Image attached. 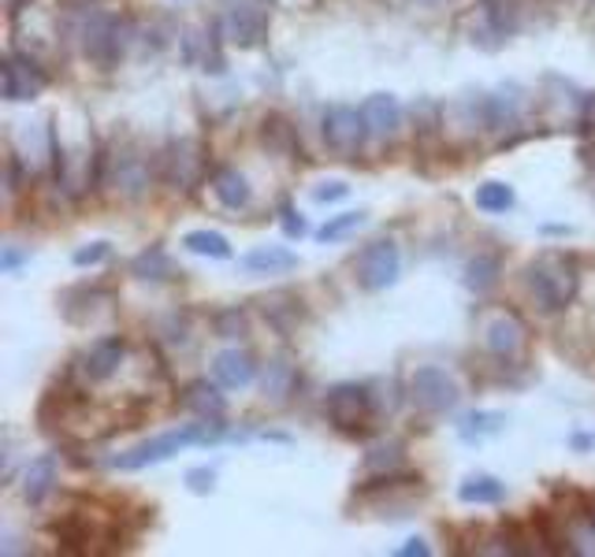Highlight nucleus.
<instances>
[{
	"label": "nucleus",
	"instance_id": "f257e3e1",
	"mask_svg": "<svg viewBox=\"0 0 595 557\" xmlns=\"http://www.w3.org/2000/svg\"><path fill=\"white\" fill-rule=\"evenodd\" d=\"M63 34L82 49V57L109 71L123 60L127 45L134 41V27L127 16L104 12V8L82 0V4H71L63 12Z\"/></svg>",
	"mask_w": 595,
	"mask_h": 557
},
{
	"label": "nucleus",
	"instance_id": "f03ea898",
	"mask_svg": "<svg viewBox=\"0 0 595 557\" xmlns=\"http://www.w3.org/2000/svg\"><path fill=\"white\" fill-rule=\"evenodd\" d=\"M525 286L539 313H566L581 294V264L573 253L544 250L525 267Z\"/></svg>",
	"mask_w": 595,
	"mask_h": 557
},
{
	"label": "nucleus",
	"instance_id": "7ed1b4c3",
	"mask_svg": "<svg viewBox=\"0 0 595 557\" xmlns=\"http://www.w3.org/2000/svg\"><path fill=\"white\" fill-rule=\"evenodd\" d=\"M223 432L220 421H201V424H183L175 432H164V435H153L145 443H138L123 454L112 457V468L115 473H142L149 465H164L172 460L175 454H183L190 446H205V443H216Z\"/></svg>",
	"mask_w": 595,
	"mask_h": 557
},
{
	"label": "nucleus",
	"instance_id": "20e7f679",
	"mask_svg": "<svg viewBox=\"0 0 595 557\" xmlns=\"http://www.w3.org/2000/svg\"><path fill=\"white\" fill-rule=\"evenodd\" d=\"M216 23H220L228 45L250 52V49H261L264 41H269L272 8H269V0H231V4H223Z\"/></svg>",
	"mask_w": 595,
	"mask_h": 557
},
{
	"label": "nucleus",
	"instance_id": "39448f33",
	"mask_svg": "<svg viewBox=\"0 0 595 557\" xmlns=\"http://www.w3.org/2000/svg\"><path fill=\"white\" fill-rule=\"evenodd\" d=\"M101 182H109L120 198L138 201L149 194V182H153V168H149V156L138 145H120V149H104L101 156Z\"/></svg>",
	"mask_w": 595,
	"mask_h": 557
},
{
	"label": "nucleus",
	"instance_id": "423d86ee",
	"mask_svg": "<svg viewBox=\"0 0 595 557\" xmlns=\"http://www.w3.org/2000/svg\"><path fill=\"white\" fill-rule=\"evenodd\" d=\"M410 402L417 405L421 413L440 416V413H451L454 405L462 402V387L451 372L440 368V364H421L410 376Z\"/></svg>",
	"mask_w": 595,
	"mask_h": 557
},
{
	"label": "nucleus",
	"instance_id": "0eeeda50",
	"mask_svg": "<svg viewBox=\"0 0 595 557\" xmlns=\"http://www.w3.org/2000/svg\"><path fill=\"white\" fill-rule=\"evenodd\" d=\"M354 275H357L361 291H369V294L387 291V286H395L399 275H402V250L391 239L369 242L365 250H361V256H357Z\"/></svg>",
	"mask_w": 595,
	"mask_h": 557
},
{
	"label": "nucleus",
	"instance_id": "6e6552de",
	"mask_svg": "<svg viewBox=\"0 0 595 557\" xmlns=\"http://www.w3.org/2000/svg\"><path fill=\"white\" fill-rule=\"evenodd\" d=\"M324 413L339 432L357 435V432H365L372 421V394L369 387H361V383H335L324 398Z\"/></svg>",
	"mask_w": 595,
	"mask_h": 557
},
{
	"label": "nucleus",
	"instance_id": "1a4fd4ad",
	"mask_svg": "<svg viewBox=\"0 0 595 557\" xmlns=\"http://www.w3.org/2000/svg\"><path fill=\"white\" fill-rule=\"evenodd\" d=\"M0 82H4V101L19 104L41 98L49 85V74L30 52H8L4 63H0Z\"/></svg>",
	"mask_w": 595,
	"mask_h": 557
},
{
	"label": "nucleus",
	"instance_id": "9d476101",
	"mask_svg": "<svg viewBox=\"0 0 595 557\" xmlns=\"http://www.w3.org/2000/svg\"><path fill=\"white\" fill-rule=\"evenodd\" d=\"M205 175V145L198 138H179L164 149L161 156V179L172 190H194Z\"/></svg>",
	"mask_w": 595,
	"mask_h": 557
},
{
	"label": "nucleus",
	"instance_id": "9b49d317",
	"mask_svg": "<svg viewBox=\"0 0 595 557\" xmlns=\"http://www.w3.org/2000/svg\"><path fill=\"white\" fill-rule=\"evenodd\" d=\"M369 138V123L361 109H350V104H332L324 112V142L335 156H357L361 145Z\"/></svg>",
	"mask_w": 595,
	"mask_h": 557
},
{
	"label": "nucleus",
	"instance_id": "f8f14e48",
	"mask_svg": "<svg viewBox=\"0 0 595 557\" xmlns=\"http://www.w3.org/2000/svg\"><path fill=\"white\" fill-rule=\"evenodd\" d=\"M484 346L495 361L514 364L521 361V353L528 346V331L514 313H495L484 327Z\"/></svg>",
	"mask_w": 595,
	"mask_h": 557
},
{
	"label": "nucleus",
	"instance_id": "ddd939ff",
	"mask_svg": "<svg viewBox=\"0 0 595 557\" xmlns=\"http://www.w3.org/2000/svg\"><path fill=\"white\" fill-rule=\"evenodd\" d=\"M127 357V342L120 335H109V338H98L93 346L79 357V376L87 383H109L115 372H120V364Z\"/></svg>",
	"mask_w": 595,
	"mask_h": 557
},
{
	"label": "nucleus",
	"instance_id": "4468645a",
	"mask_svg": "<svg viewBox=\"0 0 595 557\" xmlns=\"http://www.w3.org/2000/svg\"><path fill=\"white\" fill-rule=\"evenodd\" d=\"M212 379L220 383L223 391H246L258 379V361L246 350H223L212 357Z\"/></svg>",
	"mask_w": 595,
	"mask_h": 557
},
{
	"label": "nucleus",
	"instance_id": "2eb2a0df",
	"mask_svg": "<svg viewBox=\"0 0 595 557\" xmlns=\"http://www.w3.org/2000/svg\"><path fill=\"white\" fill-rule=\"evenodd\" d=\"M361 115L369 123V138H376V142H391L402 126V104L395 93H372L361 104Z\"/></svg>",
	"mask_w": 595,
	"mask_h": 557
},
{
	"label": "nucleus",
	"instance_id": "dca6fc26",
	"mask_svg": "<svg viewBox=\"0 0 595 557\" xmlns=\"http://www.w3.org/2000/svg\"><path fill=\"white\" fill-rule=\"evenodd\" d=\"M183 409L194 413L198 421H223V413H228V398L220 394V383L212 387L209 379H194L183 391Z\"/></svg>",
	"mask_w": 595,
	"mask_h": 557
},
{
	"label": "nucleus",
	"instance_id": "f3484780",
	"mask_svg": "<svg viewBox=\"0 0 595 557\" xmlns=\"http://www.w3.org/2000/svg\"><path fill=\"white\" fill-rule=\"evenodd\" d=\"M52 487H57V454H41L23 473V498L30 506H41L52 495Z\"/></svg>",
	"mask_w": 595,
	"mask_h": 557
},
{
	"label": "nucleus",
	"instance_id": "a211bd4d",
	"mask_svg": "<svg viewBox=\"0 0 595 557\" xmlns=\"http://www.w3.org/2000/svg\"><path fill=\"white\" fill-rule=\"evenodd\" d=\"M264 316H269V324L280 331V335H291V331L302 324L305 308H302V297H298L294 291H275L261 302Z\"/></svg>",
	"mask_w": 595,
	"mask_h": 557
},
{
	"label": "nucleus",
	"instance_id": "6ab92c4d",
	"mask_svg": "<svg viewBox=\"0 0 595 557\" xmlns=\"http://www.w3.org/2000/svg\"><path fill=\"white\" fill-rule=\"evenodd\" d=\"M242 267L253 275H283L298 267V253H291L286 245H258V250L242 256Z\"/></svg>",
	"mask_w": 595,
	"mask_h": 557
},
{
	"label": "nucleus",
	"instance_id": "aec40b11",
	"mask_svg": "<svg viewBox=\"0 0 595 557\" xmlns=\"http://www.w3.org/2000/svg\"><path fill=\"white\" fill-rule=\"evenodd\" d=\"M298 387V364L286 357V353H280V357L269 361V368H264V379H261V391L269 402H286Z\"/></svg>",
	"mask_w": 595,
	"mask_h": 557
},
{
	"label": "nucleus",
	"instance_id": "412c9836",
	"mask_svg": "<svg viewBox=\"0 0 595 557\" xmlns=\"http://www.w3.org/2000/svg\"><path fill=\"white\" fill-rule=\"evenodd\" d=\"M261 142L269 145L272 153H280V156L302 153V142H298L294 123L286 120V115H280V112H269V115L261 120Z\"/></svg>",
	"mask_w": 595,
	"mask_h": 557
},
{
	"label": "nucleus",
	"instance_id": "4be33fe9",
	"mask_svg": "<svg viewBox=\"0 0 595 557\" xmlns=\"http://www.w3.org/2000/svg\"><path fill=\"white\" fill-rule=\"evenodd\" d=\"M212 190H216L220 205L231 212H242L250 205V182L239 168H220L216 175H212Z\"/></svg>",
	"mask_w": 595,
	"mask_h": 557
},
{
	"label": "nucleus",
	"instance_id": "5701e85b",
	"mask_svg": "<svg viewBox=\"0 0 595 557\" xmlns=\"http://www.w3.org/2000/svg\"><path fill=\"white\" fill-rule=\"evenodd\" d=\"M131 275L145 278V283H168V278H179L183 272H179L175 261L161 250V245H149L145 253H138L131 261Z\"/></svg>",
	"mask_w": 595,
	"mask_h": 557
},
{
	"label": "nucleus",
	"instance_id": "b1692460",
	"mask_svg": "<svg viewBox=\"0 0 595 557\" xmlns=\"http://www.w3.org/2000/svg\"><path fill=\"white\" fill-rule=\"evenodd\" d=\"M458 498L465 502V506H498V502L506 498V484L495 476H470L465 484L458 487Z\"/></svg>",
	"mask_w": 595,
	"mask_h": 557
},
{
	"label": "nucleus",
	"instance_id": "393cba45",
	"mask_svg": "<svg viewBox=\"0 0 595 557\" xmlns=\"http://www.w3.org/2000/svg\"><path fill=\"white\" fill-rule=\"evenodd\" d=\"M183 250L194 253V256H209V261H231V242L223 239L220 231H186L183 234Z\"/></svg>",
	"mask_w": 595,
	"mask_h": 557
},
{
	"label": "nucleus",
	"instance_id": "a878e982",
	"mask_svg": "<svg viewBox=\"0 0 595 557\" xmlns=\"http://www.w3.org/2000/svg\"><path fill=\"white\" fill-rule=\"evenodd\" d=\"M498 275H503V264H498L495 253H476L473 261L465 264V286H470L473 294H487L498 283Z\"/></svg>",
	"mask_w": 595,
	"mask_h": 557
},
{
	"label": "nucleus",
	"instance_id": "bb28decb",
	"mask_svg": "<svg viewBox=\"0 0 595 557\" xmlns=\"http://www.w3.org/2000/svg\"><path fill=\"white\" fill-rule=\"evenodd\" d=\"M506 427V416L503 413H492V409H476L470 416H462V424H458V432L465 443H484V438H492L498 435Z\"/></svg>",
	"mask_w": 595,
	"mask_h": 557
},
{
	"label": "nucleus",
	"instance_id": "cd10ccee",
	"mask_svg": "<svg viewBox=\"0 0 595 557\" xmlns=\"http://www.w3.org/2000/svg\"><path fill=\"white\" fill-rule=\"evenodd\" d=\"M402 465H406V446H402L399 438H387V443L372 446L365 454L369 473H399Z\"/></svg>",
	"mask_w": 595,
	"mask_h": 557
},
{
	"label": "nucleus",
	"instance_id": "c85d7f7f",
	"mask_svg": "<svg viewBox=\"0 0 595 557\" xmlns=\"http://www.w3.org/2000/svg\"><path fill=\"white\" fill-rule=\"evenodd\" d=\"M476 209L487 212V216H498V212H510L514 209V186H506V182H484V186H476Z\"/></svg>",
	"mask_w": 595,
	"mask_h": 557
},
{
	"label": "nucleus",
	"instance_id": "c756f323",
	"mask_svg": "<svg viewBox=\"0 0 595 557\" xmlns=\"http://www.w3.org/2000/svg\"><path fill=\"white\" fill-rule=\"evenodd\" d=\"M365 223H369L365 212H339V216H332L321 231H316V239H321V242H339V239H346V234L361 231Z\"/></svg>",
	"mask_w": 595,
	"mask_h": 557
},
{
	"label": "nucleus",
	"instance_id": "7c9ffc66",
	"mask_svg": "<svg viewBox=\"0 0 595 557\" xmlns=\"http://www.w3.org/2000/svg\"><path fill=\"white\" fill-rule=\"evenodd\" d=\"M212 331H216V338H246L250 320L239 305H231V308H220V313L212 316Z\"/></svg>",
	"mask_w": 595,
	"mask_h": 557
},
{
	"label": "nucleus",
	"instance_id": "2f4dec72",
	"mask_svg": "<svg viewBox=\"0 0 595 557\" xmlns=\"http://www.w3.org/2000/svg\"><path fill=\"white\" fill-rule=\"evenodd\" d=\"M484 16H487V27L495 30L498 38L514 34L517 30V4H510V0H484Z\"/></svg>",
	"mask_w": 595,
	"mask_h": 557
},
{
	"label": "nucleus",
	"instance_id": "473e14b6",
	"mask_svg": "<svg viewBox=\"0 0 595 557\" xmlns=\"http://www.w3.org/2000/svg\"><path fill=\"white\" fill-rule=\"evenodd\" d=\"M413 123H417V134H421V138L440 134V126H443V112H440V104L428 101V98H421L417 104H413Z\"/></svg>",
	"mask_w": 595,
	"mask_h": 557
},
{
	"label": "nucleus",
	"instance_id": "72a5a7b5",
	"mask_svg": "<svg viewBox=\"0 0 595 557\" xmlns=\"http://www.w3.org/2000/svg\"><path fill=\"white\" fill-rule=\"evenodd\" d=\"M280 227H283L286 239H302V234L310 231V227H305V220H302V212H298L286 198L280 201Z\"/></svg>",
	"mask_w": 595,
	"mask_h": 557
},
{
	"label": "nucleus",
	"instance_id": "f704fd0d",
	"mask_svg": "<svg viewBox=\"0 0 595 557\" xmlns=\"http://www.w3.org/2000/svg\"><path fill=\"white\" fill-rule=\"evenodd\" d=\"M112 256V245L109 242H90V245H82V250H74V267H93V264H101V261H109Z\"/></svg>",
	"mask_w": 595,
	"mask_h": 557
},
{
	"label": "nucleus",
	"instance_id": "c9c22d12",
	"mask_svg": "<svg viewBox=\"0 0 595 557\" xmlns=\"http://www.w3.org/2000/svg\"><path fill=\"white\" fill-rule=\"evenodd\" d=\"M186 487L194 490V495H209V490L216 487V473H212V468H190Z\"/></svg>",
	"mask_w": 595,
	"mask_h": 557
},
{
	"label": "nucleus",
	"instance_id": "e433bc0d",
	"mask_svg": "<svg viewBox=\"0 0 595 557\" xmlns=\"http://www.w3.org/2000/svg\"><path fill=\"white\" fill-rule=\"evenodd\" d=\"M350 194L346 182H321V186L313 190V201L316 205H332V201H343Z\"/></svg>",
	"mask_w": 595,
	"mask_h": 557
},
{
	"label": "nucleus",
	"instance_id": "4c0bfd02",
	"mask_svg": "<svg viewBox=\"0 0 595 557\" xmlns=\"http://www.w3.org/2000/svg\"><path fill=\"white\" fill-rule=\"evenodd\" d=\"M595 126V93L581 98V131H592Z\"/></svg>",
	"mask_w": 595,
	"mask_h": 557
},
{
	"label": "nucleus",
	"instance_id": "58836bf2",
	"mask_svg": "<svg viewBox=\"0 0 595 557\" xmlns=\"http://www.w3.org/2000/svg\"><path fill=\"white\" fill-rule=\"evenodd\" d=\"M413 554H417V557H428L432 546L424 543V539H406V543L399 546V557H413Z\"/></svg>",
	"mask_w": 595,
	"mask_h": 557
},
{
	"label": "nucleus",
	"instance_id": "ea45409f",
	"mask_svg": "<svg viewBox=\"0 0 595 557\" xmlns=\"http://www.w3.org/2000/svg\"><path fill=\"white\" fill-rule=\"evenodd\" d=\"M27 256H30V253H19V250H12V245H8L4 256H0V267H4V272H16V267L23 264Z\"/></svg>",
	"mask_w": 595,
	"mask_h": 557
},
{
	"label": "nucleus",
	"instance_id": "a19ab883",
	"mask_svg": "<svg viewBox=\"0 0 595 557\" xmlns=\"http://www.w3.org/2000/svg\"><path fill=\"white\" fill-rule=\"evenodd\" d=\"M417 4H446V0H417Z\"/></svg>",
	"mask_w": 595,
	"mask_h": 557
}]
</instances>
